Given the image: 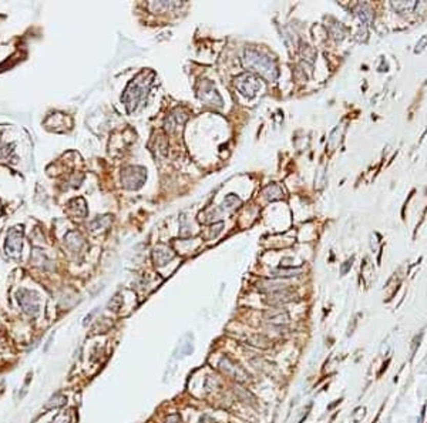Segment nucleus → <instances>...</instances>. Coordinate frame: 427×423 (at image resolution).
<instances>
[{"label": "nucleus", "mask_w": 427, "mask_h": 423, "mask_svg": "<svg viewBox=\"0 0 427 423\" xmlns=\"http://www.w3.org/2000/svg\"><path fill=\"white\" fill-rule=\"evenodd\" d=\"M242 63L245 69L254 71L256 74H259L263 78H267L269 82L275 80L278 77V67L274 58L271 56H267L261 51L248 49L245 50L242 57Z\"/></svg>", "instance_id": "f257e3e1"}, {"label": "nucleus", "mask_w": 427, "mask_h": 423, "mask_svg": "<svg viewBox=\"0 0 427 423\" xmlns=\"http://www.w3.org/2000/svg\"><path fill=\"white\" fill-rule=\"evenodd\" d=\"M154 73H146L143 71L141 74H138V77L133 80L130 86L126 90L124 93V97L123 100L126 102V106H127L128 111H134L138 106V103L144 100V97L147 96L148 90H150V86H151V82H153Z\"/></svg>", "instance_id": "f03ea898"}, {"label": "nucleus", "mask_w": 427, "mask_h": 423, "mask_svg": "<svg viewBox=\"0 0 427 423\" xmlns=\"http://www.w3.org/2000/svg\"><path fill=\"white\" fill-rule=\"evenodd\" d=\"M235 87L242 96L251 98L256 96V93L261 90V78L252 73H243L235 78Z\"/></svg>", "instance_id": "7ed1b4c3"}, {"label": "nucleus", "mask_w": 427, "mask_h": 423, "mask_svg": "<svg viewBox=\"0 0 427 423\" xmlns=\"http://www.w3.org/2000/svg\"><path fill=\"white\" fill-rule=\"evenodd\" d=\"M146 170L141 167H128L123 171L121 179L124 187H127L130 190H137L140 188L144 181H146Z\"/></svg>", "instance_id": "20e7f679"}, {"label": "nucleus", "mask_w": 427, "mask_h": 423, "mask_svg": "<svg viewBox=\"0 0 427 423\" xmlns=\"http://www.w3.org/2000/svg\"><path fill=\"white\" fill-rule=\"evenodd\" d=\"M197 96L199 97V100L207 103L208 106H217V107L222 106V98L218 94V91L212 86V83L208 80L199 82L197 89Z\"/></svg>", "instance_id": "39448f33"}, {"label": "nucleus", "mask_w": 427, "mask_h": 423, "mask_svg": "<svg viewBox=\"0 0 427 423\" xmlns=\"http://www.w3.org/2000/svg\"><path fill=\"white\" fill-rule=\"evenodd\" d=\"M154 263L158 267H164L166 264L171 261L172 258L175 256L174 251L171 248H168L167 245H157V248L154 250Z\"/></svg>", "instance_id": "423d86ee"}, {"label": "nucleus", "mask_w": 427, "mask_h": 423, "mask_svg": "<svg viewBox=\"0 0 427 423\" xmlns=\"http://www.w3.org/2000/svg\"><path fill=\"white\" fill-rule=\"evenodd\" d=\"M222 364H225V366L221 365V369H222L227 375H231L234 379H238L239 382H245L248 380V375L245 373L241 366L235 365V364H231L230 359H222Z\"/></svg>", "instance_id": "0eeeda50"}, {"label": "nucleus", "mask_w": 427, "mask_h": 423, "mask_svg": "<svg viewBox=\"0 0 427 423\" xmlns=\"http://www.w3.org/2000/svg\"><path fill=\"white\" fill-rule=\"evenodd\" d=\"M292 298H293V295L291 294L288 289H282V291H276V292H271V294H268L265 302L269 304V305H272V307H281V305H283V304L292 301Z\"/></svg>", "instance_id": "6e6552de"}, {"label": "nucleus", "mask_w": 427, "mask_h": 423, "mask_svg": "<svg viewBox=\"0 0 427 423\" xmlns=\"http://www.w3.org/2000/svg\"><path fill=\"white\" fill-rule=\"evenodd\" d=\"M19 301L26 312H29V314H36V312H37V308H38L37 298H36L34 295L30 294V292H23L22 298H19Z\"/></svg>", "instance_id": "1a4fd4ad"}, {"label": "nucleus", "mask_w": 427, "mask_h": 423, "mask_svg": "<svg viewBox=\"0 0 427 423\" xmlns=\"http://www.w3.org/2000/svg\"><path fill=\"white\" fill-rule=\"evenodd\" d=\"M265 318L272 322H287L289 319V315L282 309H271L265 314Z\"/></svg>", "instance_id": "9d476101"}, {"label": "nucleus", "mask_w": 427, "mask_h": 423, "mask_svg": "<svg viewBox=\"0 0 427 423\" xmlns=\"http://www.w3.org/2000/svg\"><path fill=\"white\" fill-rule=\"evenodd\" d=\"M263 195H265L268 199H271V201H274V199L281 198L282 195H283V192H282L281 187L279 186H276V184H271V186H268L267 188H265Z\"/></svg>", "instance_id": "9b49d317"}, {"label": "nucleus", "mask_w": 427, "mask_h": 423, "mask_svg": "<svg viewBox=\"0 0 427 423\" xmlns=\"http://www.w3.org/2000/svg\"><path fill=\"white\" fill-rule=\"evenodd\" d=\"M222 205H223V208L232 210V208H235V207H238V205H241V199L238 198L236 195H234V194H230V195H227V197H225Z\"/></svg>", "instance_id": "f8f14e48"}, {"label": "nucleus", "mask_w": 427, "mask_h": 423, "mask_svg": "<svg viewBox=\"0 0 427 423\" xmlns=\"http://www.w3.org/2000/svg\"><path fill=\"white\" fill-rule=\"evenodd\" d=\"M300 272V269L298 271H293V269H276V271H272L271 276H275V278H288V276H293L295 274Z\"/></svg>", "instance_id": "ddd939ff"}]
</instances>
